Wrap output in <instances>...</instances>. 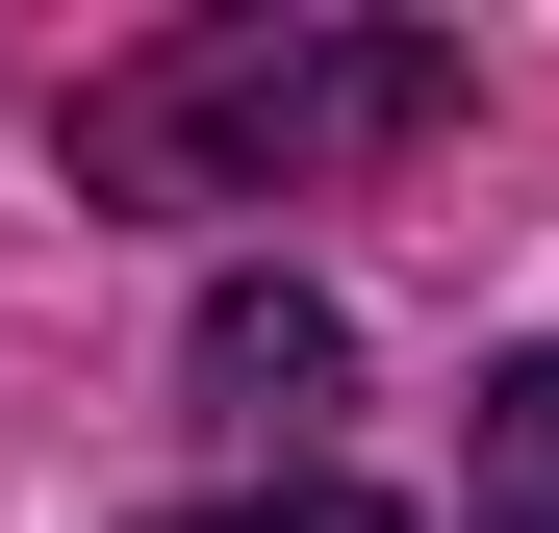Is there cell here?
<instances>
[{
  "label": "cell",
  "mask_w": 559,
  "mask_h": 533,
  "mask_svg": "<svg viewBox=\"0 0 559 533\" xmlns=\"http://www.w3.org/2000/svg\"><path fill=\"white\" fill-rule=\"evenodd\" d=\"M484 76L457 26H331V0H229V26H153L76 76V204H306V178L432 153Z\"/></svg>",
  "instance_id": "6da1fadb"
},
{
  "label": "cell",
  "mask_w": 559,
  "mask_h": 533,
  "mask_svg": "<svg viewBox=\"0 0 559 533\" xmlns=\"http://www.w3.org/2000/svg\"><path fill=\"white\" fill-rule=\"evenodd\" d=\"M178 381H204L229 432H306V407L356 381V330H331L306 280H204V330H178Z\"/></svg>",
  "instance_id": "7a4b0ae2"
},
{
  "label": "cell",
  "mask_w": 559,
  "mask_h": 533,
  "mask_svg": "<svg viewBox=\"0 0 559 533\" xmlns=\"http://www.w3.org/2000/svg\"><path fill=\"white\" fill-rule=\"evenodd\" d=\"M457 533H559V355L484 381V458H457Z\"/></svg>",
  "instance_id": "3957f363"
},
{
  "label": "cell",
  "mask_w": 559,
  "mask_h": 533,
  "mask_svg": "<svg viewBox=\"0 0 559 533\" xmlns=\"http://www.w3.org/2000/svg\"><path fill=\"white\" fill-rule=\"evenodd\" d=\"M153 533H382V483L306 458V483H229V508H153Z\"/></svg>",
  "instance_id": "277c9868"
}]
</instances>
